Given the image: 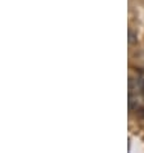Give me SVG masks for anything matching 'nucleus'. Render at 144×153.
<instances>
[{"label":"nucleus","mask_w":144,"mask_h":153,"mask_svg":"<svg viewBox=\"0 0 144 153\" xmlns=\"http://www.w3.org/2000/svg\"><path fill=\"white\" fill-rule=\"evenodd\" d=\"M129 41H130V44H133V42H135L137 41V36H134V32L131 31H129Z\"/></svg>","instance_id":"f257e3e1"},{"label":"nucleus","mask_w":144,"mask_h":153,"mask_svg":"<svg viewBox=\"0 0 144 153\" xmlns=\"http://www.w3.org/2000/svg\"><path fill=\"white\" fill-rule=\"evenodd\" d=\"M137 116L139 118H144V107H140L137 109Z\"/></svg>","instance_id":"f03ea898"},{"label":"nucleus","mask_w":144,"mask_h":153,"mask_svg":"<svg viewBox=\"0 0 144 153\" xmlns=\"http://www.w3.org/2000/svg\"><path fill=\"white\" fill-rule=\"evenodd\" d=\"M138 84H139V89H140L142 94L144 95V79H142V80H140V81H139Z\"/></svg>","instance_id":"7ed1b4c3"}]
</instances>
